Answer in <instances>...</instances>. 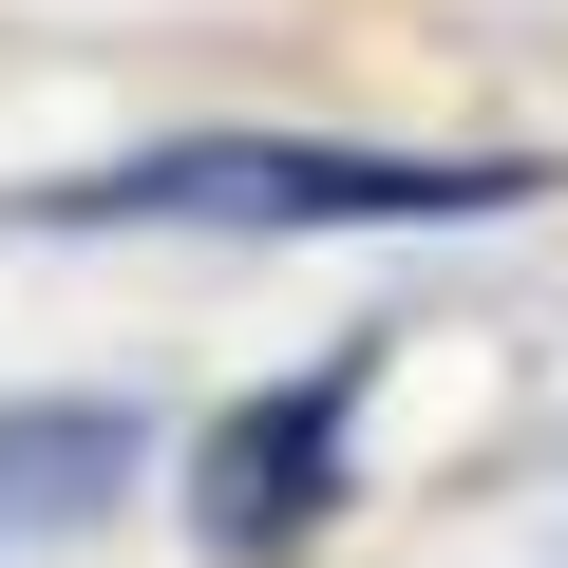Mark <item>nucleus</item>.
Wrapping results in <instances>:
<instances>
[{
	"mask_svg": "<svg viewBox=\"0 0 568 568\" xmlns=\"http://www.w3.org/2000/svg\"><path fill=\"white\" fill-rule=\"evenodd\" d=\"M549 171L530 152H379V133H171V152H114V171H58L20 190L39 227H246V246H304V227H474V209H530Z\"/></svg>",
	"mask_w": 568,
	"mask_h": 568,
	"instance_id": "1",
	"label": "nucleus"
},
{
	"mask_svg": "<svg viewBox=\"0 0 568 568\" xmlns=\"http://www.w3.org/2000/svg\"><path fill=\"white\" fill-rule=\"evenodd\" d=\"M361 398H379V342L304 361V379H265L190 436V549L209 568H284V549H323L342 530V455H361Z\"/></svg>",
	"mask_w": 568,
	"mask_h": 568,
	"instance_id": "2",
	"label": "nucleus"
},
{
	"mask_svg": "<svg viewBox=\"0 0 568 568\" xmlns=\"http://www.w3.org/2000/svg\"><path fill=\"white\" fill-rule=\"evenodd\" d=\"M133 417L114 398H20V417H0V511H39V530H77V511H114L133 493Z\"/></svg>",
	"mask_w": 568,
	"mask_h": 568,
	"instance_id": "3",
	"label": "nucleus"
}]
</instances>
